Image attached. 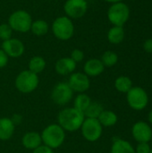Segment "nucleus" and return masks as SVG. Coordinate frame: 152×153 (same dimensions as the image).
<instances>
[{
	"label": "nucleus",
	"instance_id": "nucleus-1",
	"mask_svg": "<svg viewBox=\"0 0 152 153\" xmlns=\"http://www.w3.org/2000/svg\"><path fill=\"white\" fill-rule=\"evenodd\" d=\"M84 119V114L73 107L65 108L57 115L58 125L66 132H75L81 129Z\"/></svg>",
	"mask_w": 152,
	"mask_h": 153
},
{
	"label": "nucleus",
	"instance_id": "nucleus-2",
	"mask_svg": "<svg viewBox=\"0 0 152 153\" xmlns=\"http://www.w3.org/2000/svg\"><path fill=\"white\" fill-rule=\"evenodd\" d=\"M42 143L52 150L59 148L65 140V131L58 124H51L40 134Z\"/></svg>",
	"mask_w": 152,
	"mask_h": 153
},
{
	"label": "nucleus",
	"instance_id": "nucleus-3",
	"mask_svg": "<svg viewBox=\"0 0 152 153\" xmlns=\"http://www.w3.org/2000/svg\"><path fill=\"white\" fill-rule=\"evenodd\" d=\"M51 30L55 38L59 40L66 41L74 35V24L72 19L63 15L56 18L51 25Z\"/></svg>",
	"mask_w": 152,
	"mask_h": 153
},
{
	"label": "nucleus",
	"instance_id": "nucleus-4",
	"mask_svg": "<svg viewBox=\"0 0 152 153\" xmlns=\"http://www.w3.org/2000/svg\"><path fill=\"white\" fill-rule=\"evenodd\" d=\"M31 15L25 10H16L13 12L8 17L7 23L13 31L19 33H26L30 30L32 23Z\"/></svg>",
	"mask_w": 152,
	"mask_h": 153
},
{
	"label": "nucleus",
	"instance_id": "nucleus-5",
	"mask_svg": "<svg viewBox=\"0 0 152 153\" xmlns=\"http://www.w3.org/2000/svg\"><path fill=\"white\" fill-rule=\"evenodd\" d=\"M107 15L108 21L113 26L124 27L130 18V8L124 2L111 4Z\"/></svg>",
	"mask_w": 152,
	"mask_h": 153
},
{
	"label": "nucleus",
	"instance_id": "nucleus-6",
	"mask_svg": "<svg viewBox=\"0 0 152 153\" xmlns=\"http://www.w3.org/2000/svg\"><path fill=\"white\" fill-rule=\"evenodd\" d=\"M39 83L38 74L30 72V70H24L18 74L15 78V88L22 93H30L34 91Z\"/></svg>",
	"mask_w": 152,
	"mask_h": 153
},
{
	"label": "nucleus",
	"instance_id": "nucleus-7",
	"mask_svg": "<svg viewBox=\"0 0 152 153\" xmlns=\"http://www.w3.org/2000/svg\"><path fill=\"white\" fill-rule=\"evenodd\" d=\"M127 103L133 110H142L149 103V96L147 91L142 87H133L126 93Z\"/></svg>",
	"mask_w": 152,
	"mask_h": 153
},
{
	"label": "nucleus",
	"instance_id": "nucleus-8",
	"mask_svg": "<svg viewBox=\"0 0 152 153\" xmlns=\"http://www.w3.org/2000/svg\"><path fill=\"white\" fill-rule=\"evenodd\" d=\"M81 131L86 141L94 143L101 137L103 126L97 118H85L81 126Z\"/></svg>",
	"mask_w": 152,
	"mask_h": 153
},
{
	"label": "nucleus",
	"instance_id": "nucleus-9",
	"mask_svg": "<svg viewBox=\"0 0 152 153\" xmlns=\"http://www.w3.org/2000/svg\"><path fill=\"white\" fill-rule=\"evenodd\" d=\"M73 90L67 82H64L56 83L51 91V99L58 106H65L68 104L73 100Z\"/></svg>",
	"mask_w": 152,
	"mask_h": 153
},
{
	"label": "nucleus",
	"instance_id": "nucleus-10",
	"mask_svg": "<svg viewBox=\"0 0 152 153\" xmlns=\"http://www.w3.org/2000/svg\"><path fill=\"white\" fill-rule=\"evenodd\" d=\"M65 16L70 19H79L83 17L88 11L87 0H66L63 6Z\"/></svg>",
	"mask_w": 152,
	"mask_h": 153
},
{
	"label": "nucleus",
	"instance_id": "nucleus-11",
	"mask_svg": "<svg viewBox=\"0 0 152 153\" xmlns=\"http://www.w3.org/2000/svg\"><path fill=\"white\" fill-rule=\"evenodd\" d=\"M67 83L74 92L84 93L90 89V77L87 76L84 73H73L70 74Z\"/></svg>",
	"mask_w": 152,
	"mask_h": 153
},
{
	"label": "nucleus",
	"instance_id": "nucleus-12",
	"mask_svg": "<svg viewBox=\"0 0 152 153\" xmlns=\"http://www.w3.org/2000/svg\"><path fill=\"white\" fill-rule=\"evenodd\" d=\"M1 48L8 56V57L18 58L24 54L25 46L23 42L16 38H11L7 40L2 41Z\"/></svg>",
	"mask_w": 152,
	"mask_h": 153
},
{
	"label": "nucleus",
	"instance_id": "nucleus-13",
	"mask_svg": "<svg viewBox=\"0 0 152 153\" xmlns=\"http://www.w3.org/2000/svg\"><path fill=\"white\" fill-rule=\"evenodd\" d=\"M132 134L136 142L139 143H150L152 140V129L151 126L144 122H136L132 128Z\"/></svg>",
	"mask_w": 152,
	"mask_h": 153
},
{
	"label": "nucleus",
	"instance_id": "nucleus-14",
	"mask_svg": "<svg viewBox=\"0 0 152 153\" xmlns=\"http://www.w3.org/2000/svg\"><path fill=\"white\" fill-rule=\"evenodd\" d=\"M77 64L69 56L58 59L55 64V71L57 74L66 76L74 73Z\"/></svg>",
	"mask_w": 152,
	"mask_h": 153
},
{
	"label": "nucleus",
	"instance_id": "nucleus-15",
	"mask_svg": "<svg viewBox=\"0 0 152 153\" xmlns=\"http://www.w3.org/2000/svg\"><path fill=\"white\" fill-rule=\"evenodd\" d=\"M105 70V66L100 59L90 58L87 60L83 65V73L89 77H97Z\"/></svg>",
	"mask_w": 152,
	"mask_h": 153
},
{
	"label": "nucleus",
	"instance_id": "nucleus-16",
	"mask_svg": "<svg viewBox=\"0 0 152 153\" xmlns=\"http://www.w3.org/2000/svg\"><path fill=\"white\" fill-rule=\"evenodd\" d=\"M22 143L27 150L34 151L42 145V139L40 134L37 132H28L22 138Z\"/></svg>",
	"mask_w": 152,
	"mask_h": 153
},
{
	"label": "nucleus",
	"instance_id": "nucleus-17",
	"mask_svg": "<svg viewBox=\"0 0 152 153\" xmlns=\"http://www.w3.org/2000/svg\"><path fill=\"white\" fill-rule=\"evenodd\" d=\"M15 126L8 117L0 118V140L8 141L12 138L14 134Z\"/></svg>",
	"mask_w": 152,
	"mask_h": 153
},
{
	"label": "nucleus",
	"instance_id": "nucleus-18",
	"mask_svg": "<svg viewBox=\"0 0 152 153\" xmlns=\"http://www.w3.org/2000/svg\"><path fill=\"white\" fill-rule=\"evenodd\" d=\"M125 37V31L124 27L121 26H112L108 31V40L113 45H118L122 43Z\"/></svg>",
	"mask_w": 152,
	"mask_h": 153
},
{
	"label": "nucleus",
	"instance_id": "nucleus-19",
	"mask_svg": "<svg viewBox=\"0 0 152 153\" xmlns=\"http://www.w3.org/2000/svg\"><path fill=\"white\" fill-rule=\"evenodd\" d=\"M111 153H135V149L129 142L117 138L112 143Z\"/></svg>",
	"mask_w": 152,
	"mask_h": 153
},
{
	"label": "nucleus",
	"instance_id": "nucleus-20",
	"mask_svg": "<svg viewBox=\"0 0 152 153\" xmlns=\"http://www.w3.org/2000/svg\"><path fill=\"white\" fill-rule=\"evenodd\" d=\"M30 31L37 37H43L49 31V24L47 21L42 19L32 21Z\"/></svg>",
	"mask_w": 152,
	"mask_h": 153
},
{
	"label": "nucleus",
	"instance_id": "nucleus-21",
	"mask_svg": "<svg viewBox=\"0 0 152 153\" xmlns=\"http://www.w3.org/2000/svg\"><path fill=\"white\" fill-rule=\"evenodd\" d=\"M98 120L103 127H111L117 123L118 117L115 112L104 109L98 117Z\"/></svg>",
	"mask_w": 152,
	"mask_h": 153
},
{
	"label": "nucleus",
	"instance_id": "nucleus-22",
	"mask_svg": "<svg viewBox=\"0 0 152 153\" xmlns=\"http://www.w3.org/2000/svg\"><path fill=\"white\" fill-rule=\"evenodd\" d=\"M46 65H47L46 60L42 56H34L29 61V64H28L29 69L28 70H30V72H32L36 74H39L45 70Z\"/></svg>",
	"mask_w": 152,
	"mask_h": 153
},
{
	"label": "nucleus",
	"instance_id": "nucleus-23",
	"mask_svg": "<svg viewBox=\"0 0 152 153\" xmlns=\"http://www.w3.org/2000/svg\"><path fill=\"white\" fill-rule=\"evenodd\" d=\"M133 87V82L128 76H119L115 81V88L119 92L127 93Z\"/></svg>",
	"mask_w": 152,
	"mask_h": 153
},
{
	"label": "nucleus",
	"instance_id": "nucleus-24",
	"mask_svg": "<svg viewBox=\"0 0 152 153\" xmlns=\"http://www.w3.org/2000/svg\"><path fill=\"white\" fill-rule=\"evenodd\" d=\"M91 103V99L86 93H79L73 101V108L81 112H84Z\"/></svg>",
	"mask_w": 152,
	"mask_h": 153
},
{
	"label": "nucleus",
	"instance_id": "nucleus-25",
	"mask_svg": "<svg viewBox=\"0 0 152 153\" xmlns=\"http://www.w3.org/2000/svg\"><path fill=\"white\" fill-rule=\"evenodd\" d=\"M104 110L103 106L96 101H91L90 106L87 108V109L83 112L85 118H97L99 117L101 112Z\"/></svg>",
	"mask_w": 152,
	"mask_h": 153
},
{
	"label": "nucleus",
	"instance_id": "nucleus-26",
	"mask_svg": "<svg viewBox=\"0 0 152 153\" xmlns=\"http://www.w3.org/2000/svg\"><path fill=\"white\" fill-rule=\"evenodd\" d=\"M100 60L105 67H112L117 64L118 55L112 50H107L102 54Z\"/></svg>",
	"mask_w": 152,
	"mask_h": 153
},
{
	"label": "nucleus",
	"instance_id": "nucleus-27",
	"mask_svg": "<svg viewBox=\"0 0 152 153\" xmlns=\"http://www.w3.org/2000/svg\"><path fill=\"white\" fill-rule=\"evenodd\" d=\"M13 30L10 27L8 23H2L0 24V40L4 41L11 38H13Z\"/></svg>",
	"mask_w": 152,
	"mask_h": 153
},
{
	"label": "nucleus",
	"instance_id": "nucleus-28",
	"mask_svg": "<svg viewBox=\"0 0 152 153\" xmlns=\"http://www.w3.org/2000/svg\"><path fill=\"white\" fill-rule=\"evenodd\" d=\"M70 57L77 64V63L82 62V61L84 59V53H83V51H82V49L74 48V49L71 52Z\"/></svg>",
	"mask_w": 152,
	"mask_h": 153
},
{
	"label": "nucleus",
	"instance_id": "nucleus-29",
	"mask_svg": "<svg viewBox=\"0 0 152 153\" xmlns=\"http://www.w3.org/2000/svg\"><path fill=\"white\" fill-rule=\"evenodd\" d=\"M151 150V147L149 143H139L135 149V153H150Z\"/></svg>",
	"mask_w": 152,
	"mask_h": 153
},
{
	"label": "nucleus",
	"instance_id": "nucleus-30",
	"mask_svg": "<svg viewBox=\"0 0 152 153\" xmlns=\"http://www.w3.org/2000/svg\"><path fill=\"white\" fill-rule=\"evenodd\" d=\"M9 61L8 56L4 53V51L0 48V68H4L7 65Z\"/></svg>",
	"mask_w": 152,
	"mask_h": 153
},
{
	"label": "nucleus",
	"instance_id": "nucleus-31",
	"mask_svg": "<svg viewBox=\"0 0 152 153\" xmlns=\"http://www.w3.org/2000/svg\"><path fill=\"white\" fill-rule=\"evenodd\" d=\"M32 153H54V151L51 148L42 144L39 147H38L37 149H35Z\"/></svg>",
	"mask_w": 152,
	"mask_h": 153
},
{
	"label": "nucleus",
	"instance_id": "nucleus-32",
	"mask_svg": "<svg viewBox=\"0 0 152 153\" xmlns=\"http://www.w3.org/2000/svg\"><path fill=\"white\" fill-rule=\"evenodd\" d=\"M143 49L147 53H152V39H148L144 41Z\"/></svg>",
	"mask_w": 152,
	"mask_h": 153
},
{
	"label": "nucleus",
	"instance_id": "nucleus-33",
	"mask_svg": "<svg viewBox=\"0 0 152 153\" xmlns=\"http://www.w3.org/2000/svg\"><path fill=\"white\" fill-rule=\"evenodd\" d=\"M11 120L13 121V123L14 124V126H16L17 125L21 124V122L22 121V117L21 115H18V114H15L13 116V117L11 118Z\"/></svg>",
	"mask_w": 152,
	"mask_h": 153
},
{
	"label": "nucleus",
	"instance_id": "nucleus-34",
	"mask_svg": "<svg viewBox=\"0 0 152 153\" xmlns=\"http://www.w3.org/2000/svg\"><path fill=\"white\" fill-rule=\"evenodd\" d=\"M108 3H110V4H116V3H119V2H123L124 0H104Z\"/></svg>",
	"mask_w": 152,
	"mask_h": 153
},
{
	"label": "nucleus",
	"instance_id": "nucleus-35",
	"mask_svg": "<svg viewBox=\"0 0 152 153\" xmlns=\"http://www.w3.org/2000/svg\"><path fill=\"white\" fill-rule=\"evenodd\" d=\"M148 118H149V122H150V123L152 125V109L150 111V113H149V117H148Z\"/></svg>",
	"mask_w": 152,
	"mask_h": 153
},
{
	"label": "nucleus",
	"instance_id": "nucleus-36",
	"mask_svg": "<svg viewBox=\"0 0 152 153\" xmlns=\"http://www.w3.org/2000/svg\"><path fill=\"white\" fill-rule=\"evenodd\" d=\"M150 153H152V148H151V152Z\"/></svg>",
	"mask_w": 152,
	"mask_h": 153
}]
</instances>
